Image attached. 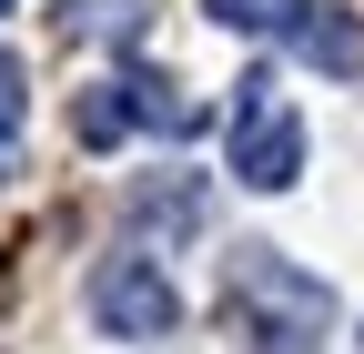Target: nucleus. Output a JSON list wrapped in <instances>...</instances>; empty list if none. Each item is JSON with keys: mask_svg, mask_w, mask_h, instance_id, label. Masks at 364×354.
<instances>
[{"mask_svg": "<svg viewBox=\"0 0 364 354\" xmlns=\"http://www.w3.org/2000/svg\"><path fill=\"white\" fill-rule=\"evenodd\" d=\"M223 304H233L243 354H324V334H334L324 274H304V263L273 253V243H243L223 263Z\"/></svg>", "mask_w": 364, "mask_h": 354, "instance_id": "1", "label": "nucleus"}, {"mask_svg": "<svg viewBox=\"0 0 364 354\" xmlns=\"http://www.w3.org/2000/svg\"><path fill=\"white\" fill-rule=\"evenodd\" d=\"M294 51H304L314 71H334V81H344V71H364V21H354V11H304Z\"/></svg>", "mask_w": 364, "mask_h": 354, "instance_id": "4", "label": "nucleus"}, {"mask_svg": "<svg viewBox=\"0 0 364 354\" xmlns=\"http://www.w3.org/2000/svg\"><path fill=\"white\" fill-rule=\"evenodd\" d=\"M233 172L253 193H294L304 183V122H294V102L273 92L263 71L243 81V102H233Z\"/></svg>", "mask_w": 364, "mask_h": 354, "instance_id": "2", "label": "nucleus"}, {"mask_svg": "<svg viewBox=\"0 0 364 354\" xmlns=\"http://www.w3.org/2000/svg\"><path fill=\"white\" fill-rule=\"evenodd\" d=\"M132 223L193 233V223H203V183H193V172H172V183H142V193H132Z\"/></svg>", "mask_w": 364, "mask_h": 354, "instance_id": "7", "label": "nucleus"}, {"mask_svg": "<svg viewBox=\"0 0 364 354\" xmlns=\"http://www.w3.org/2000/svg\"><path fill=\"white\" fill-rule=\"evenodd\" d=\"M0 172H11V142H0Z\"/></svg>", "mask_w": 364, "mask_h": 354, "instance_id": "10", "label": "nucleus"}, {"mask_svg": "<svg viewBox=\"0 0 364 354\" xmlns=\"http://www.w3.org/2000/svg\"><path fill=\"white\" fill-rule=\"evenodd\" d=\"M122 92H132V122L172 132V142H193V132H203V102H182L172 81H152V71H122Z\"/></svg>", "mask_w": 364, "mask_h": 354, "instance_id": "5", "label": "nucleus"}, {"mask_svg": "<svg viewBox=\"0 0 364 354\" xmlns=\"http://www.w3.org/2000/svg\"><path fill=\"white\" fill-rule=\"evenodd\" d=\"M203 11H213L223 31H243V41H294L314 0H203Z\"/></svg>", "mask_w": 364, "mask_h": 354, "instance_id": "6", "label": "nucleus"}, {"mask_svg": "<svg viewBox=\"0 0 364 354\" xmlns=\"http://www.w3.org/2000/svg\"><path fill=\"white\" fill-rule=\"evenodd\" d=\"M91 324L122 334V344H152V334L182 324V294H172V274L152 253H112L102 274H91Z\"/></svg>", "mask_w": 364, "mask_h": 354, "instance_id": "3", "label": "nucleus"}, {"mask_svg": "<svg viewBox=\"0 0 364 354\" xmlns=\"http://www.w3.org/2000/svg\"><path fill=\"white\" fill-rule=\"evenodd\" d=\"M71 132H81L91 152H112L122 132H132V92H122V81H91V92H81V112H71Z\"/></svg>", "mask_w": 364, "mask_h": 354, "instance_id": "8", "label": "nucleus"}, {"mask_svg": "<svg viewBox=\"0 0 364 354\" xmlns=\"http://www.w3.org/2000/svg\"><path fill=\"white\" fill-rule=\"evenodd\" d=\"M0 11H11V0H0Z\"/></svg>", "mask_w": 364, "mask_h": 354, "instance_id": "11", "label": "nucleus"}, {"mask_svg": "<svg viewBox=\"0 0 364 354\" xmlns=\"http://www.w3.org/2000/svg\"><path fill=\"white\" fill-rule=\"evenodd\" d=\"M21 112H31V81H21V61H11V51H0V142L21 132Z\"/></svg>", "mask_w": 364, "mask_h": 354, "instance_id": "9", "label": "nucleus"}]
</instances>
